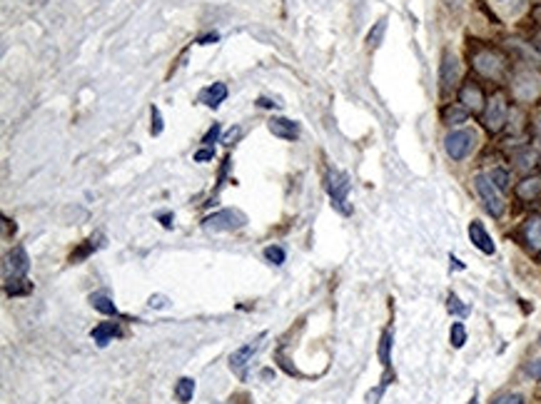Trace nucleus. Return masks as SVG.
I'll use <instances>...</instances> for the list:
<instances>
[{
  "mask_svg": "<svg viewBox=\"0 0 541 404\" xmlns=\"http://www.w3.org/2000/svg\"><path fill=\"white\" fill-rule=\"evenodd\" d=\"M536 160H539V155H536V150H531V148L519 150V153H516V155H514V162H516V168H519V170L534 168Z\"/></svg>",
  "mask_w": 541,
  "mask_h": 404,
  "instance_id": "nucleus-22",
  "label": "nucleus"
},
{
  "mask_svg": "<svg viewBox=\"0 0 541 404\" xmlns=\"http://www.w3.org/2000/svg\"><path fill=\"white\" fill-rule=\"evenodd\" d=\"M349 188L352 182L344 172H329L327 175V192L332 197V205L337 212L342 215H349L352 212V205H349Z\"/></svg>",
  "mask_w": 541,
  "mask_h": 404,
  "instance_id": "nucleus-6",
  "label": "nucleus"
},
{
  "mask_svg": "<svg viewBox=\"0 0 541 404\" xmlns=\"http://www.w3.org/2000/svg\"><path fill=\"white\" fill-rule=\"evenodd\" d=\"M165 307V297H150V307Z\"/></svg>",
  "mask_w": 541,
  "mask_h": 404,
  "instance_id": "nucleus-35",
  "label": "nucleus"
},
{
  "mask_svg": "<svg viewBox=\"0 0 541 404\" xmlns=\"http://www.w3.org/2000/svg\"><path fill=\"white\" fill-rule=\"evenodd\" d=\"M265 332H262L260 337H254L252 342H247V344H242V347H237V350L230 355V370L237 374L240 379H247V372H245V367H247L250 362H252V357L260 352V347H262V339H265Z\"/></svg>",
  "mask_w": 541,
  "mask_h": 404,
  "instance_id": "nucleus-8",
  "label": "nucleus"
},
{
  "mask_svg": "<svg viewBox=\"0 0 541 404\" xmlns=\"http://www.w3.org/2000/svg\"><path fill=\"white\" fill-rule=\"evenodd\" d=\"M228 98V85L225 82H212L205 93H202V100L208 108H220V102Z\"/></svg>",
  "mask_w": 541,
  "mask_h": 404,
  "instance_id": "nucleus-17",
  "label": "nucleus"
},
{
  "mask_svg": "<svg viewBox=\"0 0 541 404\" xmlns=\"http://www.w3.org/2000/svg\"><path fill=\"white\" fill-rule=\"evenodd\" d=\"M449 260H452V267H454V269H464V262H459L454 255H449Z\"/></svg>",
  "mask_w": 541,
  "mask_h": 404,
  "instance_id": "nucleus-37",
  "label": "nucleus"
},
{
  "mask_svg": "<svg viewBox=\"0 0 541 404\" xmlns=\"http://www.w3.org/2000/svg\"><path fill=\"white\" fill-rule=\"evenodd\" d=\"M527 374L534 379H541V359H534V362L527 364Z\"/></svg>",
  "mask_w": 541,
  "mask_h": 404,
  "instance_id": "nucleus-33",
  "label": "nucleus"
},
{
  "mask_svg": "<svg viewBox=\"0 0 541 404\" xmlns=\"http://www.w3.org/2000/svg\"><path fill=\"white\" fill-rule=\"evenodd\" d=\"M459 75H461V63H459V58H456V55L452 53V50H447V53L441 55V65H439V82H441V88H444V90L454 88L456 80H459Z\"/></svg>",
  "mask_w": 541,
  "mask_h": 404,
  "instance_id": "nucleus-10",
  "label": "nucleus"
},
{
  "mask_svg": "<svg viewBox=\"0 0 541 404\" xmlns=\"http://www.w3.org/2000/svg\"><path fill=\"white\" fill-rule=\"evenodd\" d=\"M384 30H387V18H382L379 23H377L372 30H369V35H367V43H369V47H377L382 43V38H384Z\"/></svg>",
  "mask_w": 541,
  "mask_h": 404,
  "instance_id": "nucleus-26",
  "label": "nucleus"
},
{
  "mask_svg": "<svg viewBox=\"0 0 541 404\" xmlns=\"http://www.w3.org/2000/svg\"><path fill=\"white\" fill-rule=\"evenodd\" d=\"M449 342H452L454 350H461V347L467 344V327H464V322L452 324V330H449Z\"/></svg>",
  "mask_w": 541,
  "mask_h": 404,
  "instance_id": "nucleus-23",
  "label": "nucleus"
},
{
  "mask_svg": "<svg viewBox=\"0 0 541 404\" xmlns=\"http://www.w3.org/2000/svg\"><path fill=\"white\" fill-rule=\"evenodd\" d=\"M90 304H93L98 312H102V315L118 317V307H115V302L107 295H90Z\"/></svg>",
  "mask_w": 541,
  "mask_h": 404,
  "instance_id": "nucleus-20",
  "label": "nucleus"
},
{
  "mask_svg": "<svg viewBox=\"0 0 541 404\" xmlns=\"http://www.w3.org/2000/svg\"><path fill=\"white\" fill-rule=\"evenodd\" d=\"M269 130H272V135L282 137V140H297L300 137V122L287 120V117H272L269 120Z\"/></svg>",
  "mask_w": 541,
  "mask_h": 404,
  "instance_id": "nucleus-13",
  "label": "nucleus"
},
{
  "mask_svg": "<svg viewBox=\"0 0 541 404\" xmlns=\"http://www.w3.org/2000/svg\"><path fill=\"white\" fill-rule=\"evenodd\" d=\"M220 122H212V128L208 130V135H205V137H202V142H205V145H212V142H217V137H220Z\"/></svg>",
  "mask_w": 541,
  "mask_h": 404,
  "instance_id": "nucleus-30",
  "label": "nucleus"
},
{
  "mask_svg": "<svg viewBox=\"0 0 541 404\" xmlns=\"http://www.w3.org/2000/svg\"><path fill=\"white\" fill-rule=\"evenodd\" d=\"M150 113H153V128H150V133L160 135L162 133V115H160V110L153 105V110H150Z\"/></svg>",
  "mask_w": 541,
  "mask_h": 404,
  "instance_id": "nucleus-31",
  "label": "nucleus"
},
{
  "mask_svg": "<svg viewBox=\"0 0 541 404\" xmlns=\"http://www.w3.org/2000/svg\"><path fill=\"white\" fill-rule=\"evenodd\" d=\"M441 120L447 122V125H461V122L469 120V110L464 105H449L441 113Z\"/></svg>",
  "mask_w": 541,
  "mask_h": 404,
  "instance_id": "nucleus-19",
  "label": "nucleus"
},
{
  "mask_svg": "<svg viewBox=\"0 0 541 404\" xmlns=\"http://www.w3.org/2000/svg\"><path fill=\"white\" fill-rule=\"evenodd\" d=\"M476 142H479V135L474 133V130H452V133L444 137V150H447V155L452 157V160H464V157H469L472 153H474Z\"/></svg>",
  "mask_w": 541,
  "mask_h": 404,
  "instance_id": "nucleus-3",
  "label": "nucleus"
},
{
  "mask_svg": "<svg viewBox=\"0 0 541 404\" xmlns=\"http://www.w3.org/2000/svg\"><path fill=\"white\" fill-rule=\"evenodd\" d=\"M469 240H472V245H474L479 252H484V255H494L496 252L494 240H492V235H489L487 227H484L479 220L469 223Z\"/></svg>",
  "mask_w": 541,
  "mask_h": 404,
  "instance_id": "nucleus-12",
  "label": "nucleus"
},
{
  "mask_svg": "<svg viewBox=\"0 0 541 404\" xmlns=\"http://www.w3.org/2000/svg\"><path fill=\"white\" fill-rule=\"evenodd\" d=\"M474 190H476V195L481 197V202H484V207H487L489 215L499 220V217L504 215V210H507V202H504L501 190L496 188L494 182L489 180V175H476L474 177Z\"/></svg>",
  "mask_w": 541,
  "mask_h": 404,
  "instance_id": "nucleus-4",
  "label": "nucleus"
},
{
  "mask_svg": "<svg viewBox=\"0 0 541 404\" xmlns=\"http://www.w3.org/2000/svg\"><path fill=\"white\" fill-rule=\"evenodd\" d=\"M459 105L469 110V113H481L487 108V100H484V93L476 82H464L459 90Z\"/></svg>",
  "mask_w": 541,
  "mask_h": 404,
  "instance_id": "nucleus-11",
  "label": "nucleus"
},
{
  "mask_svg": "<svg viewBox=\"0 0 541 404\" xmlns=\"http://www.w3.org/2000/svg\"><path fill=\"white\" fill-rule=\"evenodd\" d=\"M447 310L452 312L454 317H459V319H461V317L469 315V307H467L464 302H461V300L454 295V292H452V295H449V300H447Z\"/></svg>",
  "mask_w": 541,
  "mask_h": 404,
  "instance_id": "nucleus-25",
  "label": "nucleus"
},
{
  "mask_svg": "<svg viewBox=\"0 0 541 404\" xmlns=\"http://www.w3.org/2000/svg\"><path fill=\"white\" fill-rule=\"evenodd\" d=\"M534 47H539V53H541V30L534 35Z\"/></svg>",
  "mask_w": 541,
  "mask_h": 404,
  "instance_id": "nucleus-38",
  "label": "nucleus"
},
{
  "mask_svg": "<svg viewBox=\"0 0 541 404\" xmlns=\"http://www.w3.org/2000/svg\"><path fill=\"white\" fill-rule=\"evenodd\" d=\"M507 120H509L507 98L501 93L492 95V100H487V108H484V128L489 133H499V130L507 128Z\"/></svg>",
  "mask_w": 541,
  "mask_h": 404,
  "instance_id": "nucleus-7",
  "label": "nucleus"
},
{
  "mask_svg": "<svg viewBox=\"0 0 541 404\" xmlns=\"http://www.w3.org/2000/svg\"><path fill=\"white\" fill-rule=\"evenodd\" d=\"M90 335H93V339L100 344V347H105V344L113 342L115 337H120L122 330H120V324H118V322H102V324H98V327H95Z\"/></svg>",
  "mask_w": 541,
  "mask_h": 404,
  "instance_id": "nucleus-15",
  "label": "nucleus"
},
{
  "mask_svg": "<svg viewBox=\"0 0 541 404\" xmlns=\"http://www.w3.org/2000/svg\"><path fill=\"white\" fill-rule=\"evenodd\" d=\"M469 404H476V397H472V402H469Z\"/></svg>",
  "mask_w": 541,
  "mask_h": 404,
  "instance_id": "nucleus-41",
  "label": "nucleus"
},
{
  "mask_svg": "<svg viewBox=\"0 0 541 404\" xmlns=\"http://www.w3.org/2000/svg\"><path fill=\"white\" fill-rule=\"evenodd\" d=\"M387 384H389V374H387L384 379H382L379 387H375V390H372V392L367 394V404H379L382 394H384V390H387Z\"/></svg>",
  "mask_w": 541,
  "mask_h": 404,
  "instance_id": "nucleus-28",
  "label": "nucleus"
},
{
  "mask_svg": "<svg viewBox=\"0 0 541 404\" xmlns=\"http://www.w3.org/2000/svg\"><path fill=\"white\" fill-rule=\"evenodd\" d=\"M392 339H395V335H392V330H384V335H382L379 339V362L382 367L389 372V367H392Z\"/></svg>",
  "mask_w": 541,
  "mask_h": 404,
  "instance_id": "nucleus-18",
  "label": "nucleus"
},
{
  "mask_svg": "<svg viewBox=\"0 0 541 404\" xmlns=\"http://www.w3.org/2000/svg\"><path fill=\"white\" fill-rule=\"evenodd\" d=\"M516 197H521V200H536V197H541V177H527V180H521L519 185H516Z\"/></svg>",
  "mask_w": 541,
  "mask_h": 404,
  "instance_id": "nucleus-16",
  "label": "nucleus"
},
{
  "mask_svg": "<svg viewBox=\"0 0 541 404\" xmlns=\"http://www.w3.org/2000/svg\"><path fill=\"white\" fill-rule=\"evenodd\" d=\"M489 180L494 182L496 188L504 192V190L509 188V182H511V175H509V170L507 168H494L492 172H489Z\"/></svg>",
  "mask_w": 541,
  "mask_h": 404,
  "instance_id": "nucleus-24",
  "label": "nucleus"
},
{
  "mask_svg": "<svg viewBox=\"0 0 541 404\" xmlns=\"http://www.w3.org/2000/svg\"><path fill=\"white\" fill-rule=\"evenodd\" d=\"M170 220H173L170 215H162V225H165V227H173V223H170Z\"/></svg>",
  "mask_w": 541,
  "mask_h": 404,
  "instance_id": "nucleus-39",
  "label": "nucleus"
},
{
  "mask_svg": "<svg viewBox=\"0 0 541 404\" xmlns=\"http://www.w3.org/2000/svg\"><path fill=\"white\" fill-rule=\"evenodd\" d=\"M534 137H536V140H539V142H541V113H539V115H536V117H534Z\"/></svg>",
  "mask_w": 541,
  "mask_h": 404,
  "instance_id": "nucleus-34",
  "label": "nucleus"
},
{
  "mask_svg": "<svg viewBox=\"0 0 541 404\" xmlns=\"http://www.w3.org/2000/svg\"><path fill=\"white\" fill-rule=\"evenodd\" d=\"M492 404H524V394H519V392H507V394L494 397Z\"/></svg>",
  "mask_w": 541,
  "mask_h": 404,
  "instance_id": "nucleus-27",
  "label": "nucleus"
},
{
  "mask_svg": "<svg viewBox=\"0 0 541 404\" xmlns=\"http://www.w3.org/2000/svg\"><path fill=\"white\" fill-rule=\"evenodd\" d=\"M521 235L531 249H541V215H531L521 227Z\"/></svg>",
  "mask_w": 541,
  "mask_h": 404,
  "instance_id": "nucleus-14",
  "label": "nucleus"
},
{
  "mask_svg": "<svg viewBox=\"0 0 541 404\" xmlns=\"http://www.w3.org/2000/svg\"><path fill=\"white\" fill-rule=\"evenodd\" d=\"M265 257H267L272 265H282V262H285V249L277 247V245H272V247L265 249Z\"/></svg>",
  "mask_w": 541,
  "mask_h": 404,
  "instance_id": "nucleus-29",
  "label": "nucleus"
},
{
  "mask_svg": "<svg viewBox=\"0 0 541 404\" xmlns=\"http://www.w3.org/2000/svg\"><path fill=\"white\" fill-rule=\"evenodd\" d=\"M534 21H536V23H541V5H539V8H534Z\"/></svg>",
  "mask_w": 541,
  "mask_h": 404,
  "instance_id": "nucleus-40",
  "label": "nucleus"
},
{
  "mask_svg": "<svg viewBox=\"0 0 541 404\" xmlns=\"http://www.w3.org/2000/svg\"><path fill=\"white\" fill-rule=\"evenodd\" d=\"M192 394H195V379H190V377H182L180 382L175 384V397L180 399L182 404L192 402Z\"/></svg>",
  "mask_w": 541,
  "mask_h": 404,
  "instance_id": "nucleus-21",
  "label": "nucleus"
},
{
  "mask_svg": "<svg viewBox=\"0 0 541 404\" xmlns=\"http://www.w3.org/2000/svg\"><path fill=\"white\" fill-rule=\"evenodd\" d=\"M217 38H220V35H217V33L205 35V38H202V41H200V45H210V43H214V41H217Z\"/></svg>",
  "mask_w": 541,
  "mask_h": 404,
  "instance_id": "nucleus-36",
  "label": "nucleus"
},
{
  "mask_svg": "<svg viewBox=\"0 0 541 404\" xmlns=\"http://www.w3.org/2000/svg\"><path fill=\"white\" fill-rule=\"evenodd\" d=\"M511 93L519 102H534L541 95V75L531 67L516 70L511 78Z\"/></svg>",
  "mask_w": 541,
  "mask_h": 404,
  "instance_id": "nucleus-1",
  "label": "nucleus"
},
{
  "mask_svg": "<svg viewBox=\"0 0 541 404\" xmlns=\"http://www.w3.org/2000/svg\"><path fill=\"white\" fill-rule=\"evenodd\" d=\"M27 269H30L27 252L23 245H18V247H13L8 252L5 265H3V280H5V284L23 282V280H27Z\"/></svg>",
  "mask_w": 541,
  "mask_h": 404,
  "instance_id": "nucleus-5",
  "label": "nucleus"
},
{
  "mask_svg": "<svg viewBox=\"0 0 541 404\" xmlns=\"http://www.w3.org/2000/svg\"><path fill=\"white\" fill-rule=\"evenodd\" d=\"M245 225V215L237 210H220L205 220V227L212 232H230V229H240Z\"/></svg>",
  "mask_w": 541,
  "mask_h": 404,
  "instance_id": "nucleus-9",
  "label": "nucleus"
},
{
  "mask_svg": "<svg viewBox=\"0 0 541 404\" xmlns=\"http://www.w3.org/2000/svg\"><path fill=\"white\" fill-rule=\"evenodd\" d=\"M214 157V150L212 148H202L195 153V162H210Z\"/></svg>",
  "mask_w": 541,
  "mask_h": 404,
  "instance_id": "nucleus-32",
  "label": "nucleus"
},
{
  "mask_svg": "<svg viewBox=\"0 0 541 404\" xmlns=\"http://www.w3.org/2000/svg\"><path fill=\"white\" fill-rule=\"evenodd\" d=\"M472 65H474L476 73L489 78V80H501L504 73H507V60H504V55H499L496 50H492V47L476 50L474 58H472Z\"/></svg>",
  "mask_w": 541,
  "mask_h": 404,
  "instance_id": "nucleus-2",
  "label": "nucleus"
}]
</instances>
